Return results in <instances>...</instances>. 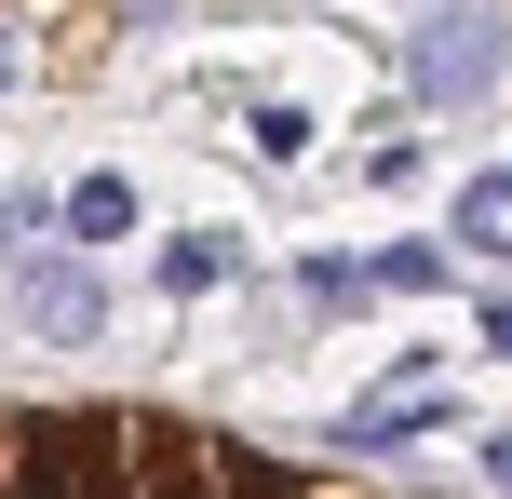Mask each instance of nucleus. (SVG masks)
I'll return each instance as SVG.
<instances>
[{
    "mask_svg": "<svg viewBox=\"0 0 512 499\" xmlns=\"http://www.w3.org/2000/svg\"><path fill=\"white\" fill-rule=\"evenodd\" d=\"M499 68H512V27L486 14V0H432V27H418V54H405L418 108H472Z\"/></svg>",
    "mask_w": 512,
    "mask_h": 499,
    "instance_id": "f257e3e1",
    "label": "nucleus"
},
{
    "mask_svg": "<svg viewBox=\"0 0 512 499\" xmlns=\"http://www.w3.org/2000/svg\"><path fill=\"white\" fill-rule=\"evenodd\" d=\"M0 297L27 311V338H95L108 324V284L81 257H0Z\"/></svg>",
    "mask_w": 512,
    "mask_h": 499,
    "instance_id": "f03ea898",
    "label": "nucleus"
},
{
    "mask_svg": "<svg viewBox=\"0 0 512 499\" xmlns=\"http://www.w3.org/2000/svg\"><path fill=\"white\" fill-rule=\"evenodd\" d=\"M445 419H459L445 392H418V378H391V392H364L351 419H337V446H351V459H391V446H418V432H445Z\"/></svg>",
    "mask_w": 512,
    "mask_h": 499,
    "instance_id": "7ed1b4c3",
    "label": "nucleus"
},
{
    "mask_svg": "<svg viewBox=\"0 0 512 499\" xmlns=\"http://www.w3.org/2000/svg\"><path fill=\"white\" fill-rule=\"evenodd\" d=\"M54 230H68L81 257H95V243H122V230H135V176H81L68 203H54Z\"/></svg>",
    "mask_w": 512,
    "mask_h": 499,
    "instance_id": "20e7f679",
    "label": "nucleus"
},
{
    "mask_svg": "<svg viewBox=\"0 0 512 499\" xmlns=\"http://www.w3.org/2000/svg\"><path fill=\"white\" fill-rule=\"evenodd\" d=\"M230 270H243V243H230V230H176V243H162V284H176V297L230 284Z\"/></svg>",
    "mask_w": 512,
    "mask_h": 499,
    "instance_id": "39448f33",
    "label": "nucleus"
},
{
    "mask_svg": "<svg viewBox=\"0 0 512 499\" xmlns=\"http://www.w3.org/2000/svg\"><path fill=\"white\" fill-rule=\"evenodd\" d=\"M459 243H472V257H512V162L459 189Z\"/></svg>",
    "mask_w": 512,
    "mask_h": 499,
    "instance_id": "423d86ee",
    "label": "nucleus"
},
{
    "mask_svg": "<svg viewBox=\"0 0 512 499\" xmlns=\"http://www.w3.org/2000/svg\"><path fill=\"white\" fill-rule=\"evenodd\" d=\"M297 297L310 311H364L378 284H364V257H297Z\"/></svg>",
    "mask_w": 512,
    "mask_h": 499,
    "instance_id": "0eeeda50",
    "label": "nucleus"
},
{
    "mask_svg": "<svg viewBox=\"0 0 512 499\" xmlns=\"http://www.w3.org/2000/svg\"><path fill=\"white\" fill-rule=\"evenodd\" d=\"M364 284H391V297H432V284H445V243H391V257H364Z\"/></svg>",
    "mask_w": 512,
    "mask_h": 499,
    "instance_id": "6e6552de",
    "label": "nucleus"
},
{
    "mask_svg": "<svg viewBox=\"0 0 512 499\" xmlns=\"http://www.w3.org/2000/svg\"><path fill=\"white\" fill-rule=\"evenodd\" d=\"M41 230H54L41 189H0V257H41Z\"/></svg>",
    "mask_w": 512,
    "mask_h": 499,
    "instance_id": "1a4fd4ad",
    "label": "nucleus"
},
{
    "mask_svg": "<svg viewBox=\"0 0 512 499\" xmlns=\"http://www.w3.org/2000/svg\"><path fill=\"white\" fill-rule=\"evenodd\" d=\"M486 351H499V365H512V297H486Z\"/></svg>",
    "mask_w": 512,
    "mask_h": 499,
    "instance_id": "9d476101",
    "label": "nucleus"
},
{
    "mask_svg": "<svg viewBox=\"0 0 512 499\" xmlns=\"http://www.w3.org/2000/svg\"><path fill=\"white\" fill-rule=\"evenodd\" d=\"M486 473H499V486H512V432H486Z\"/></svg>",
    "mask_w": 512,
    "mask_h": 499,
    "instance_id": "9b49d317",
    "label": "nucleus"
},
{
    "mask_svg": "<svg viewBox=\"0 0 512 499\" xmlns=\"http://www.w3.org/2000/svg\"><path fill=\"white\" fill-rule=\"evenodd\" d=\"M0 81H14V41H0Z\"/></svg>",
    "mask_w": 512,
    "mask_h": 499,
    "instance_id": "f8f14e48",
    "label": "nucleus"
}]
</instances>
